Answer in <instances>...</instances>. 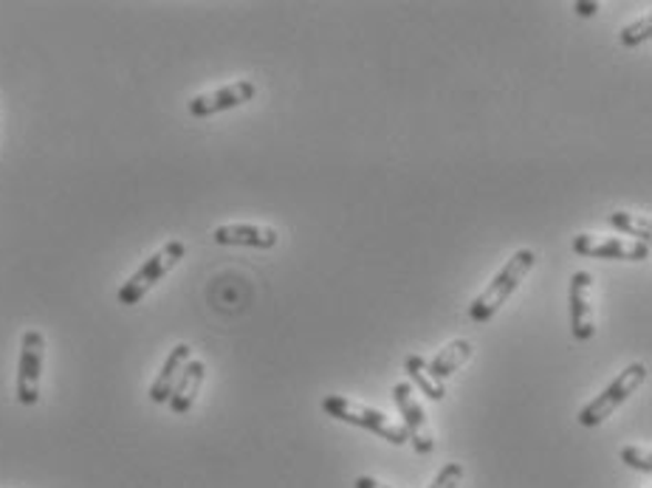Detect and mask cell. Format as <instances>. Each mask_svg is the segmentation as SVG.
Masks as SVG:
<instances>
[{
  "instance_id": "d6986e66",
  "label": "cell",
  "mask_w": 652,
  "mask_h": 488,
  "mask_svg": "<svg viewBox=\"0 0 652 488\" xmlns=\"http://www.w3.org/2000/svg\"><path fill=\"white\" fill-rule=\"evenodd\" d=\"M599 3H593V0H590V3H582V0H577V3H573V12L579 14V18H593V14L599 12Z\"/></svg>"
},
{
  "instance_id": "5b68a950",
  "label": "cell",
  "mask_w": 652,
  "mask_h": 488,
  "mask_svg": "<svg viewBox=\"0 0 652 488\" xmlns=\"http://www.w3.org/2000/svg\"><path fill=\"white\" fill-rule=\"evenodd\" d=\"M45 359V336L40 331H26L20 339L18 362V401L34 407L40 401V373Z\"/></svg>"
},
{
  "instance_id": "8992f818",
  "label": "cell",
  "mask_w": 652,
  "mask_h": 488,
  "mask_svg": "<svg viewBox=\"0 0 652 488\" xmlns=\"http://www.w3.org/2000/svg\"><path fill=\"white\" fill-rule=\"evenodd\" d=\"M393 401H396L398 413H401V418H404L401 427L407 429V438H410L412 449H416L418 455H432V449H435L432 429H429L427 413H424L421 401L416 398V393H412L410 384L407 382L396 384V387H393Z\"/></svg>"
},
{
  "instance_id": "2e32d148",
  "label": "cell",
  "mask_w": 652,
  "mask_h": 488,
  "mask_svg": "<svg viewBox=\"0 0 652 488\" xmlns=\"http://www.w3.org/2000/svg\"><path fill=\"white\" fill-rule=\"evenodd\" d=\"M650 38H652V18H641L635 20V23H630L628 29H621L619 43L624 45V49H635V45L646 43Z\"/></svg>"
},
{
  "instance_id": "e0dca14e",
  "label": "cell",
  "mask_w": 652,
  "mask_h": 488,
  "mask_svg": "<svg viewBox=\"0 0 652 488\" xmlns=\"http://www.w3.org/2000/svg\"><path fill=\"white\" fill-rule=\"evenodd\" d=\"M619 458H621V464H628L630 469L644 471V475H650L652 471L650 449H641V446H624V449L619 451Z\"/></svg>"
},
{
  "instance_id": "7c38bea8",
  "label": "cell",
  "mask_w": 652,
  "mask_h": 488,
  "mask_svg": "<svg viewBox=\"0 0 652 488\" xmlns=\"http://www.w3.org/2000/svg\"><path fill=\"white\" fill-rule=\"evenodd\" d=\"M204 376H206V365L201 359H190V365L184 367V373H181L179 384H175L173 396H170V409H173L175 415H186L190 409H193L195 398H198L201 393V384H204Z\"/></svg>"
},
{
  "instance_id": "4fadbf2b",
  "label": "cell",
  "mask_w": 652,
  "mask_h": 488,
  "mask_svg": "<svg viewBox=\"0 0 652 488\" xmlns=\"http://www.w3.org/2000/svg\"><path fill=\"white\" fill-rule=\"evenodd\" d=\"M472 353H475V345L469 339L449 342V345L444 347V350L438 353L432 362H427L429 376H432L435 382L444 384V378H449L452 373H458L466 362L472 359Z\"/></svg>"
},
{
  "instance_id": "8fae6325",
  "label": "cell",
  "mask_w": 652,
  "mask_h": 488,
  "mask_svg": "<svg viewBox=\"0 0 652 488\" xmlns=\"http://www.w3.org/2000/svg\"><path fill=\"white\" fill-rule=\"evenodd\" d=\"M190 359H193V347L190 345H175L173 350H170V356L164 359V365H162V373L155 376L153 387H150V401L153 404L170 401L175 384H179L181 373H184V367L190 365Z\"/></svg>"
},
{
  "instance_id": "6da1fadb",
  "label": "cell",
  "mask_w": 652,
  "mask_h": 488,
  "mask_svg": "<svg viewBox=\"0 0 652 488\" xmlns=\"http://www.w3.org/2000/svg\"><path fill=\"white\" fill-rule=\"evenodd\" d=\"M534 263H537V254L531 252V248H520V252H515V257H511L509 263L500 268V274L486 285L483 294L469 305V319L478 322V325H486L489 319H495V314L503 308L506 299H509L511 294L520 288L522 279L531 274Z\"/></svg>"
},
{
  "instance_id": "9a60e30c",
  "label": "cell",
  "mask_w": 652,
  "mask_h": 488,
  "mask_svg": "<svg viewBox=\"0 0 652 488\" xmlns=\"http://www.w3.org/2000/svg\"><path fill=\"white\" fill-rule=\"evenodd\" d=\"M610 226L619 232H624V235H630L633 241L639 243H646L650 246V237H652V226H650V217L646 215H635V212H613L610 215Z\"/></svg>"
},
{
  "instance_id": "9c48e42d",
  "label": "cell",
  "mask_w": 652,
  "mask_h": 488,
  "mask_svg": "<svg viewBox=\"0 0 652 488\" xmlns=\"http://www.w3.org/2000/svg\"><path fill=\"white\" fill-rule=\"evenodd\" d=\"M573 252L582 257L599 260H646L650 246L628 237H602V235H577L573 237Z\"/></svg>"
},
{
  "instance_id": "52a82bcc",
  "label": "cell",
  "mask_w": 652,
  "mask_h": 488,
  "mask_svg": "<svg viewBox=\"0 0 652 488\" xmlns=\"http://www.w3.org/2000/svg\"><path fill=\"white\" fill-rule=\"evenodd\" d=\"M255 93H257L255 82L237 80L232 82V85H224V88H217V91L195 96V100L186 105V111H190V116L195 119L215 116V113H224V111H232V108L246 105V102L255 100Z\"/></svg>"
},
{
  "instance_id": "ac0fdd59",
  "label": "cell",
  "mask_w": 652,
  "mask_h": 488,
  "mask_svg": "<svg viewBox=\"0 0 652 488\" xmlns=\"http://www.w3.org/2000/svg\"><path fill=\"white\" fill-rule=\"evenodd\" d=\"M460 480H463V466L447 464L441 471H438V477H435L429 488H458Z\"/></svg>"
},
{
  "instance_id": "5bb4252c",
  "label": "cell",
  "mask_w": 652,
  "mask_h": 488,
  "mask_svg": "<svg viewBox=\"0 0 652 488\" xmlns=\"http://www.w3.org/2000/svg\"><path fill=\"white\" fill-rule=\"evenodd\" d=\"M404 367H407V376H410V382L418 384V389H421L429 401H444V398H447V387L429 376L427 359H424V356H407Z\"/></svg>"
},
{
  "instance_id": "30bf717a",
  "label": "cell",
  "mask_w": 652,
  "mask_h": 488,
  "mask_svg": "<svg viewBox=\"0 0 652 488\" xmlns=\"http://www.w3.org/2000/svg\"><path fill=\"white\" fill-rule=\"evenodd\" d=\"M217 246H248V248H274L277 246V230L257 226V223H230L212 232Z\"/></svg>"
},
{
  "instance_id": "277c9868",
  "label": "cell",
  "mask_w": 652,
  "mask_h": 488,
  "mask_svg": "<svg viewBox=\"0 0 652 488\" xmlns=\"http://www.w3.org/2000/svg\"><path fill=\"white\" fill-rule=\"evenodd\" d=\"M646 378H650V367L641 365V362L630 365L628 370L619 373V376L613 378V384L604 389L602 396L593 398V401H590L588 407L577 415V420L582 424L584 429H593V427H599V424H604V420H608L610 415L621 407V404L633 396L635 389L644 387Z\"/></svg>"
},
{
  "instance_id": "ba28073f",
  "label": "cell",
  "mask_w": 652,
  "mask_h": 488,
  "mask_svg": "<svg viewBox=\"0 0 652 488\" xmlns=\"http://www.w3.org/2000/svg\"><path fill=\"white\" fill-rule=\"evenodd\" d=\"M568 303H571L573 339L590 342L593 334H597V322H593V277H590L588 272H577L571 277Z\"/></svg>"
},
{
  "instance_id": "ffe728a7",
  "label": "cell",
  "mask_w": 652,
  "mask_h": 488,
  "mask_svg": "<svg viewBox=\"0 0 652 488\" xmlns=\"http://www.w3.org/2000/svg\"><path fill=\"white\" fill-rule=\"evenodd\" d=\"M354 488H393V486H385V482L373 480V477H356Z\"/></svg>"
},
{
  "instance_id": "3957f363",
  "label": "cell",
  "mask_w": 652,
  "mask_h": 488,
  "mask_svg": "<svg viewBox=\"0 0 652 488\" xmlns=\"http://www.w3.org/2000/svg\"><path fill=\"white\" fill-rule=\"evenodd\" d=\"M186 254V246L181 241H170L164 243L159 252L153 254L150 260H144L142 266H139V272L133 274L128 283L119 288L116 299L119 305H139L144 299V294H147L150 288H153L155 283H162L164 277H167L170 272H173L175 266H179L181 260H184Z\"/></svg>"
},
{
  "instance_id": "7a4b0ae2",
  "label": "cell",
  "mask_w": 652,
  "mask_h": 488,
  "mask_svg": "<svg viewBox=\"0 0 652 488\" xmlns=\"http://www.w3.org/2000/svg\"><path fill=\"white\" fill-rule=\"evenodd\" d=\"M323 413H328L330 418H336V420H345V424H354V427L370 429V433L381 435V438L393 446H404L407 440H410L407 438V429H404L401 424H396L393 418H387V415L379 413V409L365 407V404H356L345 396H325Z\"/></svg>"
}]
</instances>
